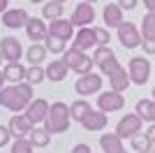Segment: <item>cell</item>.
I'll return each instance as SVG.
<instances>
[{"label": "cell", "mask_w": 155, "mask_h": 153, "mask_svg": "<svg viewBox=\"0 0 155 153\" xmlns=\"http://www.w3.org/2000/svg\"><path fill=\"white\" fill-rule=\"evenodd\" d=\"M9 153H35V146L30 144L28 137H19V139H14L12 151H9Z\"/></svg>", "instance_id": "obj_33"}, {"label": "cell", "mask_w": 155, "mask_h": 153, "mask_svg": "<svg viewBox=\"0 0 155 153\" xmlns=\"http://www.w3.org/2000/svg\"><path fill=\"white\" fill-rule=\"evenodd\" d=\"M118 70H120V63H118L116 53H114L111 58H107V60L100 65V72H102V76H111V74H116Z\"/></svg>", "instance_id": "obj_32"}, {"label": "cell", "mask_w": 155, "mask_h": 153, "mask_svg": "<svg viewBox=\"0 0 155 153\" xmlns=\"http://www.w3.org/2000/svg\"><path fill=\"white\" fill-rule=\"evenodd\" d=\"M72 153H91V146H88V144H84V141H79V144H74V146H72Z\"/></svg>", "instance_id": "obj_38"}, {"label": "cell", "mask_w": 155, "mask_h": 153, "mask_svg": "<svg viewBox=\"0 0 155 153\" xmlns=\"http://www.w3.org/2000/svg\"><path fill=\"white\" fill-rule=\"evenodd\" d=\"M125 107V97L118 93V90H104L97 95V109L104 111V114H114V111H120Z\"/></svg>", "instance_id": "obj_8"}, {"label": "cell", "mask_w": 155, "mask_h": 153, "mask_svg": "<svg viewBox=\"0 0 155 153\" xmlns=\"http://www.w3.org/2000/svg\"><path fill=\"white\" fill-rule=\"evenodd\" d=\"M67 72H70V67L65 65L63 58H58V60H51V63L46 65V79H49V81H53V83L65 81Z\"/></svg>", "instance_id": "obj_20"}, {"label": "cell", "mask_w": 155, "mask_h": 153, "mask_svg": "<svg viewBox=\"0 0 155 153\" xmlns=\"http://www.w3.org/2000/svg\"><path fill=\"white\" fill-rule=\"evenodd\" d=\"M150 95H153V97H150V100H153V102H155V86H153V93H150Z\"/></svg>", "instance_id": "obj_45"}, {"label": "cell", "mask_w": 155, "mask_h": 153, "mask_svg": "<svg viewBox=\"0 0 155 153\" xmlns=\"http://www.w3.org/2000/svg\"><path fill=\"white\" fill-rule=\"evenodd\" d=\"M123 7L118 5V2H109V5L104 7V12H102V16H104V23H107V28H118V25L125 21V16H123Z\"/></svg>", "instance_id": "obj_18"}, {"label": "cell", "mask_w": 155, "mask_h": 153, "mask_svg": "<svg viewBox=\"0 0 155 153\" xmlns=\"http://www.w3.org/2000/svg\"><path fill=\"white\" fill-rule=\"evenodd\" d=\"M5 81H7V79H5V72H2V70H0V90H2V88H5Z\"/></svg>", "instance_id": "obj_43"}, {"label": "cell", "mask_w": 155, "mask_h": 153, "mask_svg": "<svg viewBox=\"0 0 155 153\" xmlns=\"http://www.w3.org/2000/svg\"><path fill=\"white\" fill-rule=\"evenodd\" d=\"M70 123H72L70 104H65V102H53L51 111H49V116H46V121H44V127L51 134H63V132L70 130Z\"/></svg>", "instance_id": "obj_2"}, {"label": "cell", "mask_w": 155, "mask_h": 153, "mask_svg": "<svg viewBox=\"0 0 155 153\" xmlns=\"http://www.w3.org/2000/svg\"><path fill=\"white\" fill-rule=\"evenodd\" d=\"M7 127H9V132H12L14 139H19V137H28L32 130V123L26 118V114H14L12 118H9V123H7Z\"/></svg>", "instance_id": "obj_16"}, {"label": "cell", "mask_w": 155, "mask_h": 153, "mask_svg": "<svg viewBox=\"0 0 155 153\" xmlns=\"http://www.w3.org/2000/svg\"><path fill=\"white\" fill-rule=\"evenodd\" d=\"M72 46L79 51H88V49H95L97 46V37H95V28H79L74 39H72Z\"/></svg>", "instance_id": "obj_14"}, {"label": "cell", "mask_w": 155, "mask_h": 153, "mask_svg": "<svg viewBox=\"0 0 155 153\" xmlns=\"http://www.w3.org/2000/svg\"><path fill=\"white\" fill-rule=\"evenodd\" d=\"M26 70H28V67H23L21 63H7L2 72H5V79H7V81L21 83V81H26Z\"/></svg>", "instance_id": "obj_21"}, {"label": "cell", "mask_w": 155, "mask_h": 153, "mask_svg": "<svg viewBox=\"0 0 155 153\" xmlns=\"http://www.w3.org/2000/svg\"><path fill=\"white\" fill-rule=\"evenodd\" d=\"M95 37H97V46H109V30L107 28H95Z\"/></svg>", "instance_id": "obj_35"}, {"label": "cell", "mask_w": 155, "mask_h": 153, "mask_svg": "<svg viewBox=\"0 0 155 153\" xmlns=\"http://www.w3.org/2000/svg\"><path fill=\"white\" fill-rule=\"evenodd\" d=\"M9 139H12V132H9V127H7V125H0V148L7 146V144H9Z\"/></svg>", "instance_id": "obj_36"}, {"label": "cell", "mask_w": 155, "mask_h": 153, "mask_svg": "<svg viewBox=\"0 0 155 153\" xmlns=\"http://www.w3.org/2000/svg\"><path fill=\"white\" fill-rule=\"evenodd\" d=\"M26 32H28V39H32V44H37V42H44L49 37V25H46L44 19L30 16L26 23Z\"/></svg>", "instance_id": "obj_12"}, {"label": "cell", "mask_w": 155, "mask_h": 153, "mask_svg": "<svg viewBox=\"0 0 155 153\" xmlns=\"http://www.w3.org/2000/svg\"><path fill=\"white\" fill-rule=\"evenodd\" d=\"M30 2H44V0H30Z\"/></svg>", "instance_id": "obj_48"}, {"label": "cell", "mask_w": 155, "mask_h": 153, "mask_svg": "<svg viewBox=\"0 0 155 153\" xmlns=\"http://www.w3.org/2000/svg\"><path fill=\"white\" fill-rule=\"evenodd\" d=\"M118 5L123 7V9H134V7H137V0H118Z\"/></svg>", "instance_id": "obj_39"}, {"label": "cell", "mask_w": 155, "mask_h": 153, "mask_svg": "<svg viewBox=\"0 0 155 153\" xmlns=\"http://www.w3.org/2000/svg\"><path fill=\"white\" fill-rule=\"evenodd\" d=\"M28 139H30V144L35 148H44V146H49V141H51V132L46 130V127H32L30 130V134H28Z\"/></svg>", "instance_id": "obj_22"}, {"label": "cell", "mask_w": 155, "mask_h": 153, "mask_svg": "<svg viewBox=\"0 0 155 153\" xmlns=\"http://www.w3.org/2000/svg\"><path fill=\"white\" fill-rule=\"evenodd\" d=\"M148 153H155V139H150V146H148Z\"/></svg>", "instance_id": "obj_44"}, {"label": "cell", "mask_w": 155, "mask_h": 153, "mask_svg": "<svg viewBox=\"0 0 155 153\" xmlns=\"http://www.w3.org/2000/svg\"><path fill=\"white\" fill-rule=\"evenodd\" d=\"M42 44L46 46V51H49V53H65V49H67V42H65V39H60V37H53V35H49Z\"/></svg>", "instance_id": "obj_30"}, {"label": "cell", "mask_w": 155, "mask_h": 153, "mask_svg": "<svg viewBox=\"0 0 155 153\" xmlns=\"http://www.w3.org/2000/svg\"><path fill=\"white\" fill-rule=\"evenodd\" d=\"M42 19L46 21H56V19H63V2H44L42 7Z\"/></svg>", "instance_id": "obj_26"}, {"label": "cell", "mask_w": 155, "mask_h": 153, "mask_svg": "<svg viewBox=\"0 0 155 153\" xmlns=\"http://www.w3.org/2000/svg\"><path fill=\"white\" fill-rule=\"evenodd\" d=\"M44 79H46V67H42V65H30L26 70V81L32 83V86L42 83Z\"/></svg>", "instance_id": "obj_28"}, {"label": "cell", "mask_w": 155, "mask_h": 153, "mask_svg": "<svg viewBox=\"0 0 155 153\" xmlns=\"http://www.w3.org/2000/svg\"><path fill=\"white\" fill-rule=\"evenodd\" d=\"M146 5V12H155V0H143Z\"/></svg>", "instance_id": "obj_40"}, {"label": "cell", "mask_w": 155, "mask_h": 153, "mask_svg": "<svg viewBox=\"0 0 155 153\" xmlns=\"http://www.w3.org/2000/svg\"><path fill=\"white\" fill-rule=\"evenodd\" d=\"M102 86H104V76L97 72H88V74L77 79L74 90H77V95H97V93H102Z\"/></svg>", "instance_id": "obj_5"}, {"label": "cell", "mask_w": 155, "mask_h": 153, "mask_svg": "<svg viewBox=\"0 0 155 153\" xmlns=\"http://www.w3.org/2000/svg\"><path fill=\"white\" fill-rule=\"evenodd\" d=\"M84 2H91V5H93V2H97V0H84Z\"/></svg>", "instance_id": "obj_47"}, {"label": "cell", "mask_w": 155, "mask_h": 153, "mask_svg": "<svg viewBox=\"0 0 155 153\" xmlns=\"http://www.w3.org/2000/svg\"><path fill=\"white\" fill-rule=\"evenodd\" d=\"M107 123H109V116L104 114V111H100V109H93L81 125H84V130H88V132H100V130L107 127Z\"/></svg>", "instance_id": "obj_17"}, {"label": "cell", "mask_w": 155, "mask_h": 153, "mask_svg": "<svg viewBox=\"0 0 155 153\" xmlns=\"http://www.w3.org/2000/svg\"><path fill=\"white\" fill-rule=\"evenodd\" d=\"M30 102H32V83H28V81L12 83V86H5L0 90V107L9 109L14 114L26 111V107Z\"/></svg>", "instance_id": "obj_1"}, {"label": "cell", "mask_w": 155, "mask_h": 153, "mask_svg": "<svg viewBox=\"0 0 155 153\" xmlns=\"http://www.w3.org/2000/svg\"><path fill=\"white\" fill-rule=\"evenodd\" d=\"M0 51H2V58L7 63H19L21 56H23V46L16 37H2L0 39Z\"/></svg>", "instance_id": "obj_10"}, {"label": "cell", "mask_w": 155, "mask_h": 153, "mask_svg": "<svg viewBox=\"0 0 155 153\" xmlns=\"http://www.w3.org/2000/svg\"><path fill=\"white\" fill-rule=\"evenodd\" d=\"M74 28L77 25L72 23V19H56V21H49V35L53 37H60V39H74Z\"/></svg>", "instance_id": "obj_13"}, {"label": "cell", "mask_w": 155, "mask_h": 153, "mask_svg": "<svg viewBox=\"0 0 155 153\" xmlns=\"http://www.w3.org/2000/svg\"><path fill=\"white\" fill-rule=\"evenodd\" d=\"M91 111L93 109H91V104L86 100H77V102L70 104V116H72V121H77V123H84L86 116L91 114Z\"/></svg>", "instance_id": "obj_25"}, {"label": "cell", "mask_w": 155, "mask_h": 153, "mask_svg": "<svg viewBox=\"0 0 155 153\" xmlns=\"http://www.w3.org/2000/svg\"><path fill=\"white\" fill-rule=\"evenodd\" d=\"M49 111H51V104H49L44 97H35V100L26 107V111H23V114H26V118L32 123V127H35V125H39V123L46 121Z\"/></svg>", "instance_id": "obj_9"}, {"label": "cell", "mask_w": 155, "mask_h": 153, "mask_svg": "<svg viewBox=\"0 0 155 153\" xmlns=\"http://www.w3.org/2000/svg\"><path fill=\"white\" fill-rule=\"evenodd\" d=\"M111 56H114V51H111L109 46H95V49H93V63H95L97 67H100L107 58H111Z\"/></svg>", "instance_id": "obj_34"}, {"label": "cell", "mask_w": 155, "mask_h": 153, "mask_svg": "<svg viewBox=\"0 0 155 153\" xmlns=\"http://www.w3.org/2000/svg\"><path fill=\"white\" fill-rule=\"evenodd\" d=\"M46 53H49L46 46L37 42V44H32L30 49L26 51V58H28V63H30V65H42V60L46 58Z\"/></svg>", "instance_id": "obj_27"}, {"label": "cell", "mask_w": 155, "mask_h": 153, "mask_svg": "<svg viewBox=\"0 0 155 153\" xmlns=\"http://www.w3.org/2000/svg\"><path fill=\"white\" fill-rule=\"evenodd\" d=\"M100 146H102L104 153H127L125 146H123V139L116 132H104L100 137Z\"/></svg>", "instance_id": "obj_19"}, {"label": "cell", "mask_w": 155, "mask_h": 153, "mask_svg": "<svg viewBox=\"0 0 155 153\" xmlns=\"http://www.w3.org/2000/svg\"><path fill=\"white\" fill-rule=\"evenodd\" d=\"M63 60H65V65L70 67L72 72H77L79 76H84V74H88V72H93V56H88L86 51H79V49H65V53H63Z\"/></svg>", "instance_id": "obj_3"}, {"label": "cell", "mask_w": 155, "mask_h": 153, "mask_svg": "<svg viewBox=\"0 0 155 153\" xmlns=\"http://www.w3.org/2000/svg\"><path fill=\"white\" fill-rule=\"evenodd\" d=\"M95 21V9H93L91 2H79L72 12V23L77 28H88V25Z\"/></svg>", "instance_id": "obj_11"}, {"label": "cell", "mask_w": 155, "mask_h": 153, "mask_svg": "<svg viewBox=\"0 0 155 153\" xmlns=\"http://www.w3.org/2000/svg\"><path fill=\"white\" fill-rule=\"evenodd\" d=\"M2 60H5V58H2V51H0V65H2Z\"/></svg>", "instance_id": "obj_46"}, {"label": "cell", "mask_w": 155, "mask_h": 153, "mask_svg": "<svg viewBox=\"0 0 155 153\" xmlns=\"http://www.w3.org/2000/svg\"><path fill=\"white\" fill-rule=\"evenodd\" d=\"M53 2H67V0H53Z\"/></svg>", "instance_id": "obj_49"}, {"label": "cell", "mask_w": 155, "mask_h": 153, "mask_svg": "<svg viewBox=\"0 0 155 153\" xmlns=\"http://www.w3.org/2000/svg\"><path fill=\"white\" fill-rule=\"evenodd\" d=\"M143 153H148V151H143Z\"/></svg>", "instance_id": "obj_50"}, {"label": "cell", "mask_w": 155, "mask_h": 153, "mask_svg": "<svg viewBox=\"0 0 155 153\" xmlns=\"http://www.w3.org/2000/svg\"><path fill=\"white\" fill-rule=\"evenodd\" d=\"M150 137V139H155V123H150V127H148V132H146Z\"/></svg>", "instance_id": "obj_42"}, {"label": "cell", "mask_w": 155, "mask_h": 153, "mask_svg": "<svg viewBox=\"0 0 155 153\" xmlns=\"http://www.w3.org/2000/svg\"><path fill=\"white\" fill-rule=\"evenodd\" d=\"M134 114H139V118L146 123H155V102L153 100H139L134 107Z\"/></svg>", "instance_id": "obj_24"}, {"label": "cell", "mask_w": 155, "mask_h": 153, "mask_svg": "<svg viewBox=\"0 0 155 153\" xmlns=\"http://www.w3.org/2000/svg\"><path fill=\"white\" fill-rule=\"evenodd\" d=\"M141 49L146 51V56H153V53H155V37L143 39V42H141Z\"/></svg>", "instance_id": "obj_37"}, {"label": "cell", "mask_w": 155, "mask_h": 153, "mask_svg": "<svg viewBox=\"0 0 155 153\" xmlns=\"http://www.w3.org/2000/svg\"><path fill=\"white\" fill-rule=\"evenodd\" d=\"M118 42L123 44V49H137V46H141V42H143L141 30H139L132 21H123V23L118 25Z\"/></svg>", "instance_id": "obj_6"}, {"label": "cell", "mask_w": 155, "mask_h": 153, "mask_svg": "<svg viewBox=\"0 0 155 153\" xmlns=\"http://www.w3.org/2000/svg\"><path fill=\"white\" fill-rule=\"evenodd\" d=\"M127 74L132 79V83L137 86H143V83L150 79V60L146 56H134L130 58L127 63Z\"/></svg>", "instance_id": "obj_4"}, {"label": "cell", "mask_w": 155, "mask_h": 153, "mask_svg": "<svg viewBox=\"0 0 155 153\" xmlns=\"http://www.w3.org/2000/svg\"><path fill=\"white\" fill-rule=\"evenodd\" d=\"M141 125H143V121L139 118V114H125L116 123V134L120 139H132L134 134L141 132Z\"/></svg>", "instance_id": "obj_7"}, {"label": "cell", "mask_w": 155, "mask_h": 153, "mask_svg": "<svg viewBox=\"0 0 155 153\" xmlns=\"http://www.w3.org/2000/svg\"><path fill=\"white\" fill-rule=\"evenodd\" d=\"M28 19H30L28 12H26V9H21V7H16V9H7V12L2 14V23H5V28H9V30L26 28Z\"/></svg>", "instance_id": "obj_15"}, {"label": "cell", "mask_w": 155, "mask_h": 153, "mask_svg": "<svg viewBox=\"0 0 155 153\" xmlns=\"http://www.w3.org/2000/svg\"><path fill=\"white\" fill-rule=\"evenodd\" d=\"M9 9V0H0V14H5Z\"/></svg>", "instance_id": "obj_41"}, {"label": "cell", "mask_w": 155, "mask_h": 153, "mask_svg": "<svg viewBox=\"0 0 155 153\" xmlns=\"http://www.w3.org/2000/svg\"><path fill=\"white\" fill-rule=\"evenodd\" d=\"M130 146H132V151H137V153L148 151V146H150V137H148L146 132H139V134H134V137L130 139Z\"/></svg>", "instance_id": "obj_31"}, {"label": "cell", "mask_w": 155, "mask_h": 153, "mask_svg": "<svg viewBox=\"0 0 155 153\" xmlns=\"http://www.w3.org/2000/svg\"><path fill=\"white\" fill-rule=\"evenodd\" d=\"M130 83H132V79H130V74H127V70H125V67H120L116 74H111V76H109V86H111V90H118V93L127 90Z\"/></svg>", "instance_id": "obj_23"}, {"label": "cell", "mask_w": 155, "mask_h": 153, "mask_svg": "<svg viewBox=\"0 0 155 153\" xmlns=\"http://www.w3.org/2000/svg\"><path fill=\"white\" fill-rule=\"evenodd\" d=\"M141 37H155V12H146L141 19Z\"/></svg>", "instance_id": "obj_29"}]
</instances>
